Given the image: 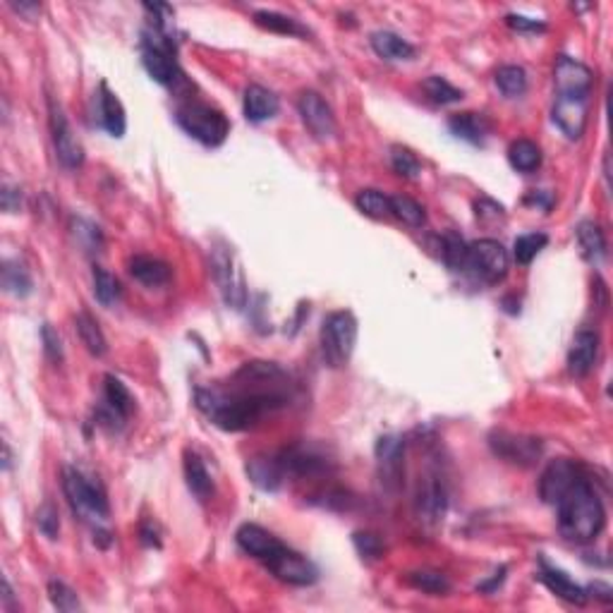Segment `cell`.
Wrapping results in <instances>:
<instances>
[{"mask_svg": "<svg viewBox=\"0 0 613 613\" xmlns=\"http://www.w3.org/2000/svg\"><path fill=\"white\" fill-rule=\"evenodd\" d=\"M558 508V527L561 534L568 541L584 544V541L597 540L606 525V511L599 501L597 491L587 479V475L580 477L566 496L556 504Z\"/></svg>", "mask_w": 613, "mask_h": 613, "instance_id": "obj_1", "label": "cell"}, {"mask_svg": "<svg viewBox=\"0 0 613 613\" xmlns=\"http://www.w3.org/2000/svg\"><path fill=\"white\" fill-rule=\"evenodd\" d=\"M63 491H65L67 504H70L73 513L80 520H84V522H94L96 527L108 520V498H106L101 487L94 482H89L80 470H63Z\"/></svg>", "mask_w": 613, "mask_h": 613, "instance_id": "obj_2", "label": "cell"}, {"mask_svg": "<svg viewBox=\"0 0 613 613\" xmlns=\"http://www.w3.org/2000/svg\"><path fill=\"white\" fill-rule=\"evenodd\" d=\"M176 120L190 137H194L204 146H220L230 134L228 117L219 108H212L209 103L187 101L177 106Z\"/></svg>", "mask_w": 613, "mask_h": 613, "instance_id": "obj_3", "label": "cell"}, {"mask_svg": "<svg viewBox=\"0 0 613 613\" xmlns=\"http://www.w3.org/2000/svg\"><path fill=\"white\" fill-rule=\"evenodd\" d=\"M358 343V319L350 312H333L324 319L322 350L331 367H345L350 362Z\"/></svg>", "mask_w": 613, "mask_h": 613, "instance_id": "obj_4", "label": "cell"}, {"mask_svg": "<svg viewBox=\"0 0 613 613\" xmlns=\"http://www.w3.org/2000/svg\"><path fill=\"white\" fill-rule=\"evenodd\" d=\"M212 271L226 305L233 306V309H242L245 302H247V290H245V276H242V269L233 247H228V245H216L213 247Z\"/></svg>", "mask_w": 613, "mask_h": 613, "instance_id": "obj_5", "label": "cell"}, {"mask_svg": "<svg viewBox=\"0 0 613 613\" xmlns=\"http://www.w3.org/2000/svg\"><path fill=\"white\" fill-rule=\"evenodd\" d=\"M508 266H511V256L501 242L477 240L470 245L468 271H472L475 278H479L484 283H501L508 276Z\"/></svg>", "mask_w": 613, "mask_h": 613, "instance_id": "obj_6", "label": "cell"}, {"mask_svg": "<svg viewBox=\"0 0 613 613\" xmlns=\"http://www.w3.org/2000/svg\"><path fill=\"white\" fill-rule=\"evenodd\" d=\"M489 445L494 455L511 465H520V468H532L544 451V444L540 438L511 434V431H494L489 436Z\"/></svg>", "mask_w": 613, "mask_h": 613, "instance_id": "obj_7", "label": "cell"}, {"mask_svg": "<svg viewBox=\"0 0 613 613\" xmlns=\"http://www.w3.org/2000/svg\"><path fill=\"white\" fill-rule=\"evenodd\" d=\"M48 120H51V137L58 161L65 168L77 170L84 163V149H82L80 139L74 137L73 127L67 123L65 113L60 108V103H56V99H48Z\"/></svg>", "mask_w": 613, "mask_h": 613, "instance_id": "obj_8", "label": "cell"}, {"mask_svg": "<svg viewBox=\"0 0 613 613\" xmlns=\"http://www.w3.org/2000/svg\"><path fill=\"white\" fill-rule=\"evenodd\" d=\"M263 563L281 583L295 584V587H306V584H315L319 580V570H316L315 563L306 561L305 556L292 551L285 544Z\"/></svg>", "mask_w": 613, "mask_h": 613, "instance_id": "obj_9", "label": "cell"}, {"mask_svg": "<svg viewBox=\"0 0 613 613\" xmlns=\"http://www.w3.org/2000/svg\"><path fill=\"white\" fill-rule=\"evenodd\" d=\"M591 70L568 56H558L554 65L556 96L561 99H590L591 96Z\"/></svg>", "mask_w": 613, "mask_h": 613, "instance_id": "obj_10", "label": "cell"}, {"mask_svg": "<svg viewBox=\"0 0 613 613\" xmlns=\"http://www.w3.org/2000/svg\"><path fill=\"white\" fill-rule=\"evenodd\" d=\"M580 477H584V472L577 462H573V460L568 458L554 460V462L544 470V475H541L540 479L541 501L548 505H556Z\"/></svg>", "mask_w": 613, "mask_h": 613, "instance_id": "obj_11", "label": "cell"}, {"mask_svg": "<svg viewBox=\"0 0 613 613\" xmlns=\"http://www.w3.org/2000/svg\"><path fill=\"white\" fill-rule=\"evenodd\" d=\"M298 110L299 116H302V123L306 125V130L312 132L316 139L326 142V139L336 134V116H333L329 103L324 101L322 94L305 91V94L299 96Z\"/></svg>", "mask_w": 613, "mask_h": 613, "instance_id": "obj_12", "label": "cell"}, {"mask_svg": "<svg viewBox=\"0 0 613 613\" xmlns=\"http://www.w3.org/2000/svg\"><path fill=\"white\" fill-rule=\"evenodd\" d=\"M587 113H590V99H561V96L554 99L551 117L568 139L583 137L587 127Z\"/></svg>", "mask_w": 613, "mask_h": 613, "instance_id": "obj_13", "label": "cell"}, {"mask_svg": "<svg viewBox=\"0 0 613 613\" xmlns=\"http://www.w3.org/2000/svg\"><path fill=\"white\" fill-rule=\"evenodd\" d=\"M278 458H281L285 472L298 477H316L331 470V460L309 445H292V448L281 453Z\"/></svg>", "mask_w": 613, "mask_h": 613, "instance_id": "obj_14", "label": "cell"}, {"mask_svg": "<svg viewBox=\"0 0 613 613\" xmlns=\"http://www.w3.org/2000/svg\"><path fill=\"white\" fill-rule=\"evenodd\" d=\"M235 540H237V547H240L245 554L255 556L259 561H269L271 556L283 547V541L278 540L276 534H271L269 530H263V527L259 525H252V522H245V525L235 532Z\"/></svg>", "mask_w": 613, "mask_h": 613, "instance_id": "obj_15", "label": "cell"}, {"mask_svg": "<svg viewBox=\"0 0 613 613\" xmlns=\"http://www.w3.org/2000/svg\"><path fill=\"white\" fill-rule=\"evenodd\" d=\"M142 65L149 73L153 82L163 87H170L180 80V67H177L176 51L168 48H153V46H142Z\"/></svg>", "mask_w": 613, "mask_h": 613, "instance_id": "obj_16", "label": "cell"}, {"mask_svg": "<svg viewBox=\"0 0 613 613\" xmlns=\"http://www.w3.org/2000/svg\"><path fill=\"white\" fill-rule=\"evenodd\" d=\"M599 358V336L594 331H577L568 352V372L573 376H587Z\"/></svg>", "mask_w": 613, "mask_h": 613, "instance_id": "obj_17", "label": "cell"}, {"mask_svg": "<svg viewBox=\"0 0 613 613\" xmlns=\"http://www.w3.org/2000/svg\"><path fill=\"white\" fill-rule=\"evenodd\" d=\"M417 518L427 522V525H438L444 520L445 511H448V494L445 487L438 479H429L424 484L415 501Z\"/></svg>", "mask_w": 613, "mask_h": 613, "instance_id": "obj_18", "label": "cell"}, {"mask_svg": "<svg viewBox=\"0 0 613 613\" xmlns=\"http://www.w3.org/2000/svg\"><path fill=\"white\" fill-rule=\"evenodd\" d=\"M242 110H245V117L249 123H266V120L278 116L281 101H278V96L271 89L262 87V84H249L245 89Z\"/></svg>", "mask_w": 613, "mask_h": 613, "instance_id": "obj_19", "label": "cell"}, {"mask_svg": "<svg viewBox=\"0 0 613 613\" xmlns=\"http://www.w3.org/2000/svg\"><path fill=\"white\" fill-rule=\"evenodd\" d=\"M96 106H99V123L110 137H123L127 130V117H125V108L120 99L110 91L106 84L99 87V96H96Z\"/></svg>", "mask_w": 613, "mask_h": 613, "instance_id": "obj_20", "label": "cell"}, {"mask_svg": "<svg viewBox=\"0 0 613 613\" xmlns=\"http://www.w3.org/2000/svg\"><path fill=\"white\" fill-rule=\"evenodd\" d=\"M245 472L252 482L263 491H278L283 484L285 470L281 465V458H269V455H255L247 460Z\"/></svg>", "mask_w": 613, "mask_h": 613, "instance_id": "obj_21", "label": "cell"}, {"mask_svg": "<svg viewBox=\"0 0 613 613\" xmlns=\"http://www.w3.org/2000/svg\"><path fill=\"white\" fill-rule=\"evenodd\" d=\"M376 460L381 465V475L386 482H398L402 470V453H405V441L398 434H386L376 441Z\"/></svg>", "mask_w": 613, "mask_h": 613, "instance_id": "obj_22", "label": "cell"}, {"mask_svg": "<svg viewBox=\"0 0 613 613\" xmlns=\"http://www.w3.org/2000/svg\"><path fill=\"white\" fill-rule=\"evenodd\" d=\"M540 580L544 584H547L548 590L554 591L556 597L566 599V601H570V604H577L583 606L584 601H587V590L584 587H580V584H575L573 580H570L566 573H561V570H554L548 568L547 563H541V573H540Z\"/></svg>", "mask_w": 613, "mask_h": 613, "instance_id": "obj_23", "label": "cell"}, {"mask_svg": "<svg viewBox=\"0 0 613 613\" xmlns=\"http://www.w3.org/2000/svg\"><path fill=\"white\" fill-rule=\"evenodd\" d=\"M372 48L379 58L388 63H398V60H412L415 58V46L405 41L402 37L393 31H374L372 34Z\"/></svg>", "mask_w": 613, "mask_h": 613, "instance_id": "obj_24", "label": "cell"}, {"mask_svg": "<svg viewBox=\"0 0 613 613\" xmlns=\"http://www.w3.org/2000/svg\"><path fill=\"white\" fill-rule=\"evenodd\" d=\"M185 479L187 487L199 501H209L213 496V479L206 470L204 460L194 451H185Z\"/></svg>", "mask_w": 613, "mask_h": 613, "instance_id": "obj_25", "label": "cell"}, {"mask_svg": "<svg viewBox=\"0 0 613 613\" xmlns=\"http://www.w3.org/2000/svg\"><path fill=\"white\" fill-rule=\"evenodd\" d=\"M130 273L132 278H137L142 285H149V288H159V285H166L170 281V266L156 256L139 255L130 262Z\"/></svg>", "mask_w": 613, "mask_h": 613, "instance_id": "obj_26", "label": "cell"}, {"mask_svg": "<svg viewBox=\"0 0 613 613\" xmlns=\"http://www.w3.org/2000/svg\"><path fill=\"white\" fill-rule=\"evenodd\" d=\"M448 130L458 139H465L470 144H484L489 134V120L479 113H458L448 120Z\"/></svg>", "mask_w": 613, "mask_h": 613, "instance_id": "obj_27", "label": "cell"}, {"mask_svg": "<svg viewBox=\"0 0 613 613\" xmlns=\"http://www.w3.org/2000/svg\"><path fill=\"white\" fill-rule=\"evenodd\" d=\"M580 255L590 263H599L606 259V237L604 230L594 220H583L575 230Z\"/></svg>", "mask_w": 613, "mask_h": 613, "instance_id": "obj_28", "label": "cell"}, {"mask_svg": "<svg viewBox=\"0 0 613 613\" xmlns=\"http://www.w3.org/2000/svg\"><path fill=\"white\" fill-rule=\"evenodd\" d=\"M103 398H106V405L116 410L123 419H130V415L134 412V398H132L130 388L113 374H106V379H103Z\"/></svg>", "mask_w": 613, "mask_h": 613, "instance_id": "obj_29", "label": "cell"}, {"mask_svg": "<svg viewBox=\"0 0 613 613\" xmlns=\"http://www.w3.org/2000/svg\"><path fill=\"white\" fill-rule=\"evenodd\" d=\"M74 329L80 333L82 345H84L91 355H96V358L106 355V350H108L106 336H103V331L99 329V324H96L94 316L87 315V312H80V315L74 316Z\"/></svg>", "mask_w": 613, "mask_h": 613, "instance_id": "obj_30", "label": "cell"}, {"mask_svg": "<svg viewBox=\"0 0 613 613\" xmlns=\"http://www.w3.org/2000/svg\"><path fill=\"white\" fill-rule=\"evenodd\" d=\"M441 259L451 271H468V259H470V245L458 233H445L441 235Z\"/></svg>", "mask_w": 613, "mask_h": 613, "instance_id": "obj_31", "label": "cell"}, {"mask_svg": "<svg viewBox=\"0 0 613 613\" xmlns=\"http://www.w3.org/2000/svg\"><path fill=\"white\" fill-rule=\"evenodd\" d=\"M255 22L262 27V30H269L273 34H285V37H306L309 31L288 15H281V13H273V10H256Z\"/></svg>", "mask_w": 613, "mask_h": 613, "instance_id": "obj_32", "label": "cell"}, {"mask_svg": "<svg viewBox=\"0 0 613 613\" xmlns=\"http://www.w3.org/2000/svg\"><path fill=\"white\" fill-rule=\"evenodd\" d=\"M508 161L518 173H534L541 166V149L530 139H518L508 149Z\"/></svg>", "mask_w": 613, "mask_h": 613, "instance_id": "obj_33", "label": "cell"}, {"mask_svg": "<svg viewBox=\"0 0 613 613\" xmlns=\"http://www.w3.org/2000/svg\"><path fill=\"white\" fill-rule=\"evenodd\" d=\"M405 580H408L410 587L422 590L424 594H434V597H441V594L451 591V580L444 573H436V570H415V573H408Z\"/></svg>", "mask_w": 613, "mask_h": 613, "instance_id": "obj_34", "label": "cell"}, {"mask_svg": "<svg viewBox=\"0 0 613 613\" xmlns=\"http://www.w3.org/2000/svg\"><path fill=\"white\" fill-rule=\"evenodd\" d=\"M3 288L15 298H27L31 292V276L20 262L3 263Z\"/></svg>", "mask_w": 613, "mask_h": 613, "instance_id": "obj_35", "label": "cell"}, {"mask_svg": "<svg viewBox=\"0 0 613 613\" xmlns=\"http://www.w3.org/2000/svg\"><path fill=\"white\" fill-rule=\"evenodd\" d=\"M355 206H358L365 216H369V219L384 220L388 219V216H393V213H391V197H386V194L379 190H362L358 197H355Z\"/></svg>", "mask_w": 613, "mask_h": 613, "instance_id": "obj_36", "label": "cell"}, {"mask_svg": "<svg viewBox=\"0 0 613 613\" xmlns=\"http://www.w3.org/2000/svg\"><path fill=\"white\" fill-rule=\"evenodd\" d=\"M391 213L410 228H422L424 223H427L424 206L417 204L415 199L405 197V194H395V197H391Z\"/></svg>", "mask_w": 613, "mask_h": 613, "instance_id": "obj_37", "label": "cell"}, {"mask_svg": "<svg viewBox=\"0 0 613 613\" xmlns=\"http://www.w3.org/2000/svg\"><path fill=\"white\" fill-rule=\"evenodd\" d=\"M496 87L508 99H518L527 91V73L520 65H504L496 70Z\"/></svg>", "mask_w": 613, "mask_h": 613, "instance_id": "obj_38", "label": "cell"}, {"mask_svg": "<svg viewBox=\"0 0 613 613\" xmlns=\"http://www.w3.org/2000/svg\"><path fill=\"white\" fill-rule=\"evenodd\" d=\"M91 281H94V295L96 299L101 302L103 306L116 305L120 299V281H117L110 271L101 269V266H94V273H91Z\"/></svg>", "mask_w": 613, "mask_h": 613, "instance_id": "obj_39", "label": "cell"}, {"mask_svg": "<svg viewBox=\"0 0 613 613\" xmlns=\"http://www.w3.org/2000/svg\"><path fill=\"white\" fill-rule=\"evenodd\" d=\"M547 245H548V235H544V233L520 235L518 240H515V245H513V256H515V262L527 266V263L534 262V256L540 255L541 249L547 247Z\"/></svg>", "mask_w": 613, "mask_h": 613, "instance_id": "obj_40", "label": "cell"}, {"mask_svg": "<svg viewBox=\"0 0 613 613\" xmlns=\"http://www.w3.org/2000/svg\"><path fill=\"white\" fill-rule=\"evenodd\" d=\"M424 94L429 96L431 101L434 103H441V106H448V103H455L462 99V91L460 89H455L448 80H444V77H438V74H431V77H427L422 84Z\"/></svg>", "mask_w": 613, "mask_h": 613, "instance_id": "obj_41", "label": "cell"}, {"mask_svg": "<svg viewBox=\"0 0 613 613\" xmlns=\"http://www.w3.org/2000/svg\"><path fill=\"white\" fill-rule=\"evenodd\" d=\"M391 166H393V170L398 173V176L410 177V180L422 173L419 159H417L415 153L410 151L408 146H401V144L391 146Z\"/></svg>", "mask_w": 613, "mask_h": 613, "instance_id": "obj_42", "label": "cell"}, {"mask_svg": "<svg viewBox=\"0 0 613 613\" xmlns=\"http://www.w3.org/2000/svg\"><path fill=\"white\" fill-rule=\"evenodd\" d=\"M48 599H51V604L58 611H80L82 609L77 591L73 587H67L65 583H60V580H51L48 583Z\"/></svg>", "mask_w": 613, "mask_h": 613, "instance_id": "obj_43", "label": "cell"}, {"mask_svg": "<svg viewBox=\"0 0 613 613\" xmlns=\"http://www.w3.org/2000/svg\"><path fill=\"white\" fill-rule=\"evenodd\" d=\"M352 544L358 548V554L365 558V561H376L384 554V541H381L379 534L374 532H355L352 534Z\"/></svg>", "mask_w": 613, "mask_h": 613, "instance_id": "obj_44", "label": "cell"}, {"mask_svg": "<svg viewBox=\"0 0 613 613\" xmlns=\"http://www.w3.org/2000/svg\"><path fill=\"white\" fill-rule=\"evenodd\" d=\"M37 527L41 530L44 537L48 540H56L60 532V518H58V508L53 504H44L37 511Z\"/></svg>", "mask_w": 613, "mask_h": 613, "instance_id": "obj_45", "label": "cell"}, {"mask_svg": "<svg viewBox=\"0 0 613 613\" xmlns=\"http://www.w3.org/2000/svg\"><path fill=\"white\" fill-rule=\"evenodd\" d=\"M41 338H44L46 358L51 359V362H56V365H60V362H63V341H60L58 331L53 329L51 324H44Z\"/></svg>", "mask_w": 613, "mask_h": 613, "instance_id": "obj_46", "label": "cell"}, {"mask_svg": "<svg viewBox=\"0 0 613 613\" xmlns=\"http://www.w3.org/2000/svg\"><path fill=\"white\" fill-rule=\"evenodd\" d=\"M475 213L479 220H498L505 216V209L498 202H494V199L482 197L475 202Z\"/></svg>", "mask_w": 613, "mask_h": 613, "instance_id": "obj_47", "label": "cell"}, {"mask_svg": "<svg viewBox=\"0 0 613 613\" xmlns=\"http://www.w3.org/2000/svg\"><path fill=\"white\" fill-rule=\"evenodd\" d=\"M505 24L515 31H532V34L547 31V24L541 22V20H530V17L522 15H505Z\"/></svg>", "mask_w": 613, "mask_h": 613, "instance_id": "obj_48", "label": "cell"}, {"mask_svg": "<svg viewBox=\"0 0 613 613\" xmlns=\"http://www.w3.org/2000/svg\"><path fill=\"white\" fill-rule=\"evenodd\" d=\"M0 204H3V212L5 213L20 212V206H22V192H20V187L5 185L3 192H0Z\"/></svg>", "mask_w": 613, "mask_h": 613, "instance_id": "obj_49", "label": "cell"}, {"mask_svg": "<svg viewBox=\"0 0 613 613\" xmlns=\"http://www.w3.org/2000/svg\"><path fill=\"white\" fill-rule=\"evenodd\" d=\"M525 204L541 206L544 212H548V209L554 206V194H551V192H537L534 190L532 194H527L525 197Z\"/></svg>", "mask_w": 613, "mask_h": 613, "instance_id": "obj_50", "label": "cell"}, {"mask_svg": "<svg viewBox=\"0 0 613 613\" xmlns=\"http://www.w3.org/2000/svg\"><path fill=\"white\" fill-rule=\"evenodd\" d=\"M139 534H142V541H144L146 547H161V540H159V530L151 525V522H144V525L139 527Z\"/></svg>", "mask_w": 613, "mask_h": 613, "instance_id": "obj_51", "label": "cell"}, {"mask_svg": "<svg viewBox=\"0 0 613 613\" xmlns=\"http://www.w3.org/2000/svg\"><path fill=\"white\" fill-rule=\"evenodd\" d=\"M587 597L604 599L606 604H609V601H613V591H611V587H609V584L594 583V584H590V587H587Z\"/></svg>", "mask_w": 613, "mask_h": 613, "instance_id": "obj_52", "label": "cell"}, {"mask_svg": "<svg viewBox=\"0 0 613 613\" xmlns=\"http://www.w3.org/2000/svg\"><path fill=\"white\" fill-rule=\"evenodd\" d=\"M505 570H508V568H505V566H504V568H501L496 573V577H491L489 583L477 584V590H479V591H494V590H496V587H501V583H504V580H505Z\"/></svg>", "mask_w": 613, "mask_h": 613, "instance_id": "obj_53", "label": "cell"}]
</instances>
